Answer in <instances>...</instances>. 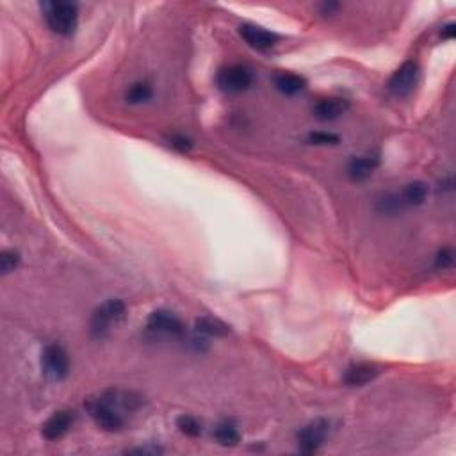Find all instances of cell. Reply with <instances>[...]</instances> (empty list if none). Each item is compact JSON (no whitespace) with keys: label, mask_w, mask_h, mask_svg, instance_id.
Returning <instances> with one entry per match:
<instances>
[{"label":"cell","mask_w":456,"mask_h":456,"mask_svg":"<svg viewBox=\"0 0 456 456\" xmlns=\"http://www.w3.org/2000/svg\"><path fill=\"white\" fill-rule=\"evenodd\" d=\"M456 34V25L455 23H449V25H445L444 29H442V38L444 39H452Z\"/></svg>","instance_id":"23"},{"label":"cell","mask_w":456,"mask_h":456,"mask_svg":"<svg viewBox=\"0 0 456 456\" xmlns=\"http://www.w3.org/2000/svg\"><path fill=\"white\" fill-rule=\"evenodd\" d=\"M171 146L178 150V152H189L193 143L188 138H184V136H175V138H171Z\"/></svg>","instance_id":"22"},{"label":"cell","mask_w":456,"mask_h":456,"mask_svg":"<svg viewBox=\"0 0 456 456\" xmlns=\"http://www.w3.org/2000/svg\"><path fill=\"white\" fill-rule=\"evenodd\" d=\"M18 262H20L18 253L13 252V249H6V252H2V257H0V269H2L4 275H8V273L15 271Z\"/></svg>","instance_id":"19"},{"label":"cell","mask_w":456,"mask_h":456,"mask_svg":"<svg viewBox=\"0 0 456 456\" xmlns=\"http://www.w3.org/2000/svg\"><path fill=\"white\" fill-rule=\"evenodd\" d=\"M378 372V369L371 364L351 365L344 372V384L349 385V387H364V385L371 384L372 379H376Z\"/></svg>","instance_id":"12"},{"label":"cell","mask_w":456,"mask_h":456,"mask_svg":"<svg viewBox=\"0 0 456 456\" xmlns=\"http://www.w3.org/2000/svg\"><path fill=\"white\" fill-rule=\"evenodd\" d=\"M379 164L378 155H362V157H355L348 166V175L353 181L362 182L372 175Z\"/></svg>","instance_id":"13"},{"label":"cell","mask_w":456,"mask_h":456,"mask_svg":"<svg viewBox=\"0 0 456 456\" xmlns=\"http://www.w3.org/2000/svg\"><path fill=\"white\" fill-rule=\"evenodd\" d=\"M176 426L181 429L182 434L188 437H200L202 435V424L198 422V419L191 417V415H182L176 421Z\"/></svg>","instance_id":"18"},{"label":"cell","mask_w":456,"mask_h":456,"mask_svg":"<svg viewBox=\"0 0 456 456\" xmlns=\"http://www.w3.org/2000/svg\"><path fill=\"white\" fill-rule=\"evenodd\" d=\"M452 261H455V257H452V252L449 248H444L437 255V261H435V264H437V268L445 269L452 264Z\"/></svg>","instance_id":"21"},{"label":"cell","mask_w":456,"mask_h":456,"mask_svg":"<svg viewBox=\"0 0 456 456\" xmlns=\"http://www.w3.org/2000/svg\"><path fill=\"white\" fill-rule=\"evenodd\" d=\"M41 367L43 372L54 382H61L68 376L70 362L65 349L58 344H50L41 353Z\"/></svg>","instance_id":"5"},{"label":"cell","mask_w":456,"mask_h":456,"mask_svg":"<svg viewBox=\"0 0 456 456\" xmlns=\"http://www.w3.org/2000/svg\"><path fill=\"white\" fill-rule=\"evenodd\" d=\"M73 414L72 412H56L48 421L43 424V437L46 441H59L61 437H65L68 434V429L72 428L73 424Z\"/></svg>","instance_id":"10"},{"label":"cell","mask_w":456,"mask_h":456,"mask_svg":"<svg viewBox=\"0 0 456 456\" xmlns=\"http://www.w3.org/2000/svg\"><path fill=\"white\" fill-rule=\"evenodd\" d=\"M214 437L218 441V444L226 445V448H232V445H237V442L241 441V435H239V429L235 428L232 422H221V424L216 428Z\"/></svg>","instance_id":"15"},{"label":"cell","mask_w":456,"mask_h":456,"mask_svg":"<svg viewBox=\"0 0 456 456\" xmlns=\"http://www.w3.org/2000/svg\"><path fill=\"white\" fill-rule=\"evenodd\" d=\"M218 88L221 89L223 93H228V95H235V93H242L252 86L253 82V73L248 66L242 65H234L228 66V68H223L221 72L218 73Z\"/></svg>","instance_id":"4"},{"label":"cell","mask_w":456,"mask_h":456,"mask_svg":"<svg viewBox=\"0 0 456 456\" xmlns=\"http://www.w3.org/2000/svg\"><path fill=\"white\" fill-rule=\"evenodd\" d=\"M330 424L325 419L311 422L298 434V445L303 452H315L328 437Z\"/></svg>","instance_id":"6"},{"label":"cell","mask_w":456,"mask_h":456,"mask_svg":"<svg viewBox=\"0 0 456 456\" xmlns=\"http://www.w3.org/2000/svg\"><path fill=\"white\" fill-rule=\"evenodd\" d=\"M239 34L241 38L248 43L252 48L255 50H269L276 45L278 41V36L275 32H269L266 29L259 27V25H252V23H245L239 27Z\"/></svg>","instance_id":"9"},{"label":"cell","mask_w":456,"mask_h":456,"mask_svg":"<svg viewBox=\"0 0 456 456\" xmlns=\"http://www.w3.org/2000/svg\"><path fill=\"white\" fill-rule=\"evenodd\" d=\"M89 415L96 426H100L105 431H119L125 426V417H123V408L111 398V394H105L98 399H89L86 403Z\"/></svg>","instance_id":"1"},{"label":"cell","mask_w":456,"mask_h":456,"mask_svg":"<svg viewBox=\"0 0 456 456\" xmlns=\"http://www.w3.org/2000/svg\"><path fill=\"white\" fill-rule=\"evenodd\" d=\"M125 303L122 299H109L102 307L95 311L91 318V334L95 337L102 339L111 332L112 326L118 325L125 318Z\"/></svg>","instance_id":"3"},{"label":"cell","mask_w":456,"mask_h":456,"mask_svg":"<svg viewBox=\"0 0 456 456\" xmlns=\"http://www.w3.org/2000/svg\"><path fill=\"white\" fill-rule=\"evenodd\" d=\"M308 143L318 146H326V145H337L339 136L332 134V132H312L308 136Z\"/></svg>","instance_id":"20"},{"label":"cell","mask_w":456,"mask_h":456,"mask_svg":"<svg viewBox=\"0 0 456 456\" xmlns=\"http://www.w3.org/2000/svg\"><path fill=\"white\" fill-rule=\"evenodd\" d=\"M196 326H198V332H202V334H207V335L228 334V326L223 325V323H219V321H216V319H211V318L200 319V321L196 323Z\"/></svg>","instance_id":"17"},{"label":"cell","mask_w":456,"mask_h":456,"mask_svg":"<svg viewBox=\"0 0 456 456\" xmlns=\"http://www.w3.org/2000/svg\"><path fill=\"white\" fill-rule=\"evenodd\" d=\"M148 328L157 334L171 335V337H178L184 334V325L173 312L168 311H155L150 314L148 318Z\"/></svg>","instance_id":"8"},{"label":"cell","mask_w":456,"mask_h":456,"mask_svg":"<svg viewBox=\"0 0 456 456\" xmlns=\"http://www.w3.org/2000/svg\"><path fill=\"white\" fill-rule=\"evenodd\" d=\"M48 27L59 36H70L77 29V6L72 2H45L41 6Z\"/></svg>","instance_id":"2"},{"label":"cell","mask_w":456,"mask_h":456,"mask_svg":"<svg viewBox=\"0 0 456 456\" xmlns=\"http://www.w3.org/2000/svg\"><path fill=\"white\" fill-rule=\"evenodd\" d=\"M337 8H339V4H334V2H330V4L323 6V13H325V15H330V13L335 11Z\"/></svg>","instance_id":"24"},{"label":"cell","mask_w":456,"mask_h":456,"mask_svg":"<svg viewBox=\"0 0 456 456\" xmlns=\"http://www.w3.org/2000/svg\"><path fill=\"white\" fill-rule=\"evenodd\" d=\"M349 109V102L344 98H323L314 105V115L323 122H332L344 115Z\"/></svg>","instance_id":"11"},{"label":"cell","mask_w":456,"mask_h":456,"mask_svg":"<svg viewBox=\"0 0 456 456\" xmlns=\"http://www.w3.org/2000/svg\"><path fill=\"white\" fill-rule=\"evenodd\" d=\"M419 68L414 61L405 63L403 66H399L394 72V75L389 81V89L391 93H394L396 96H405L414 89L415 82H417Z\"/></svg>","instance_id":"7"},{"label":"cell","mask_w":456,"mask_h":456,"mask_svg":"<svg viewBox=\"0 0 456 456\" xmlns=\"http://www.w3.org/2000/svg\"><path fill=\"white\" fill-rule=\"evenodd\" d=\"M152 86L148 82H136L126 89L125 100L129 104H143L146 100L152 98Z\"/></svg>","instance_id":"16"},{"label":"cell","mask_w":456,"mask_h":456,"mask_svg":"<svg viewBox=\"0 0 456 456\" xmlns=\"http://www.w3.org/2000/svg\"><path fill=\"white\" fill-rule=\"evenodd\" d=\"M307 86V81L296 73H278L275 77V88L284 95H296Z\"/></svg>","instance_id":"14"}]
</instances>
